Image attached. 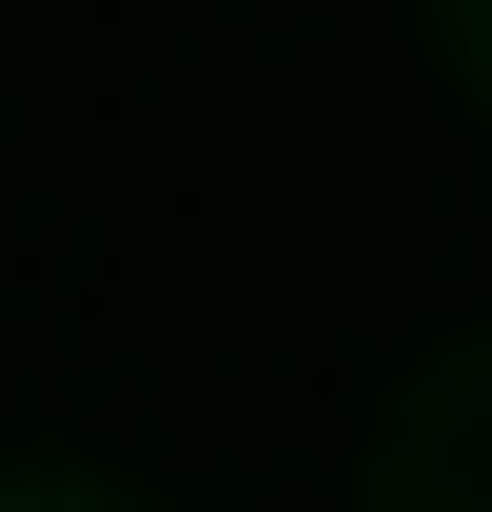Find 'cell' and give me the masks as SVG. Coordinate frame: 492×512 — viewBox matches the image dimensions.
<instances>
[{
  "label": "cell",
  "instance_id": "1",
  "mask_svg": "<svg viewBox=\"0 0 492 512\" xmlns=\"http://www.w3.org/2000/svg\"><path fill=\"white\" fill-rule=\"evenodd\" d=\"M0 512H79V493H0Z\"/></svg>",
  "mask_w": 492,
  "mask_h": 512
}]
</instances>
